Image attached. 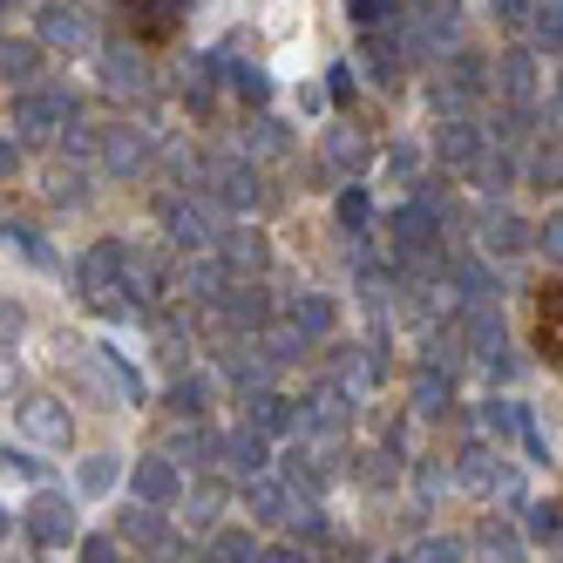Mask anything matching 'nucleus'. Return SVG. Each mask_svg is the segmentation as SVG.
I'll return each instance as SVG.
<instances>
[{"label":"nucleus","mask_w":563,"mask_h":563,"mask_svg":"<svg viewBox=\"0 0 563 563\" xmlns=\"http://www.w3.org/2000/svg\"><path fill=\"white\" fill-rule=\"evenodd\" d=\"M218 306H224V319H231L238 333H252V327H265V319H272V299L258 286H231V292H218Z\"/></svg>","instance_id":"22"},{"label":"nucleus","mask_w":563,"mask_h":563,"mask_svg":"<svg viewBox=\"0 0 563 563\" xmlns=\"http://www.w3.org/2000/svg\"><path fill=\"white\" fill-rule=\"evenodd\" d=\"M205 400H211V387L197 380V374H184V380L170 387V408H177V415H205Z\"/></svg>","instance_id":"37"},{"label":"nucleus","mask_w":563,"mask_h":563,"mask_svg":"<svg viewBox=\"0 0 563 563\" xmlns=\"http://www.w3.org/2000/svg\"><path fill=\"white\" fill-rule=\"evenodd\" d=\"M252 537L245 530H224V537H211V563H252Z\"/></svg>","instance_id":"36"},{"label":"nucleus","mask_w":563,"mask_h":563,"mask_svg":"<svg viewBox=\"0 0 563 563\" xmlns=\"http://www.w3.org/2000/svg\"><path fill=\"white\" fill-rule=\"evenodd\" d=\"M224 265L231 272H265V238L258 231H231L224 238Z\"/></svg>","instance_id":"30"},{"label":"nucleus","mask_w":563,"mask_h":563,"mask_svg":"<svg viewBox=\"0 0 563 563\" xmlns=\"http://www.w3.org/2000/svg\"><path fill=\"white\" fill-rule=\"evenodd\" d=\"M123 21H130V34L136 42H170L177 34V21H184V0H123Z\"/></svg>","instance_id":"9"},{"label":"nucleus","mask_w":563,"mask_h":563,"mask_svg":"<svg viewBox=\"0 0 563 563\" xmlns=\"http://www.w3.org/2000/svg\"><path fill=\"white\" fill-rule=\"evenodd\" d=\"M211 190L224 197V205H238V211H252L258 197H265V190H258V170L245 164V156H231V164H218V170H211Z\"/></svg>","instance_id":"16"},{"label":"nucleus","mask_w":563,"mask_h":563,"mask_svg":"<svg viewBox=\"0 0 563 563\" xmlns=\"http://www.w3.org/2000/svg\"><path fill=\"white\" fill-rule=\"evenodd\" d=\"M327 89H333V102H346V96H353V68H346V62H333V68H327Z\"/></svg>","instance_id":"49"},{"label":"nucleus","mask_w":563,"mask_h":563,"mask_svg":"<svg viewBox=\"0 0 563 563\" xmlns=\"http://www.w3.org/2000/svg\"><path fill=\"white\" fill-rule=\"evenodd\" d=\"M530 516H522V530H530L537 543H550L556 550V530H563V516H556V503H522Z\"/></svg>","instance_id":"33"},{"label":"nucleus","mask_w":563,"mask_h":563,"mask_svg":"<svg viewBox=\"0 0 563 563\" xmlns=\"http://www.w3.org/2000/svg\"><path fill=\"white\" fill-rule=\"evenodd\" d=\"M75 292H82V306L96 312H123V245H89L82 265H75Z\"/></svg>","instance_id":"1"},{"label":"nucleus","mask_w":563,"mask_h":563,"mask_svg":"<svg viewBox=\"0 0 563 563\" xmlns=\"http://www.w3.org/2000/svg\"><path fill=\"white\" fill-rule=\"evenodd\" d=\"M522 421H530V415H516L509 400H489V408H482V428H489V434H522Z\"/></svg>","instance_id":"41"},{"label":"nucleus","mask_w":563,"mask_h":563,"mask_svg":"<svg viewBox=\"0 0 563 563\" xmlns=\"http://www.w3.org/2000/svg\"><path fill=\"white\" fill-rule=\"evenodd\" d=\"M286 327H292L299 340H327V333H333V299H319V292L286 299Z\"/></svg>","instance_id":"19"},{"label":"nucleus","mask_w":563,"mask_h":563,"mask_svg":"<svg viewBox=\"0 0 563 563\" xmlns=\"http://www.w3.org/2000/svg\"><path fill=\"white\" fill-rule=\"evenodd\" d=\"M34 68H42V48H34V42H0V82L27 89V82H34Z\"/></svg>","instance_id":"27"},{"label":"nucleus","mask_w":563,"mask_h":563,"mask_svg":"<svg viewBox=\"0 0 563 563\" xmlns=\"http://www.w3.org/2000/svg\"><path fill=\"white\" fill-rule=\"evenodd\" d=\"M380 563H400V556H380Z\"/></svg>","instance_id":"56"},{"label":"nucleus","mask_w":563,"mask_h":563,"mask_svg":"<svg viewBox=\"0 0 563 563\" xmlns=\"http://www.w3.org/2000/svg\"><path fill=\"white\" fill-rule=\"evenodd\" d=\"M8 387H14V353L0 346V394H8Z\"/></svg>","instance_id":"54"},{"label":"nucleus","mask_w":563,"mask_h":563,"mask_svg":"<svg viewBox=\"0 0 563 563\" xmlns=\"http://www.w3.org/2000/svg\"><path fill=\"white\" fill-rule=\"evenodd\" d=\"M14 170H21V143L0 136V177H14Z\"/></svg>","instance_id":"52"},{"label":"nucleus","mask_w":563,"mask_h":563,"mask_svg":"<svg viewBox=\"0 0 563 563\" xmlns=\"http://www.w3.org/2000/svg\"><path fill=\"white\" fill-rule=\"evenodd\" d=\"M482 550H489L496 563H509V556H516V537H509V530H496V522H489V530H482Z\"/></svg>","instance_id":"46"},{"label":"nucleus","mask_w":563,"mask_h":563,"mask_svg":"<svg viewBox=\"0 0 563 563\" xmlns=\"http://www.w3.org/2000/svg\"><path fill=\"white\" fill-rule=\"evenodd\" d=\"M449 400H455V387H449V374H441V367H421L415 374V408L421 415H449Z\"/></svg>","instance_id":"28"},{"label":"nucleus","mask_w":563,"mask_h":563,"mask_svg":"<svg viewBox=\"0 0 563 563\" xmlns=\"http://www.w3.org/2000/svg\"><path fill=\"white\" fill-rule=\"evenodd\" d=\"M387 8H394V0H353V21H367V27H374Z\"/></svg>","instance_id":"51"},{"label":"nucleus","mask_w":563,"mask_h":563,"mask_svg":"<svg viewBox=\"0 0 563 563\" xmlns=\"http://www.w3.org/2000/svg\"><path fill=\"white\" fill-rule=\"evenodd\" d=\"M496 89H503L509 102H537V55H530V48L503 55V68H496Z\"/></svg>","instance_id":"23"},{"label":"nucleus","mask_w":563,"mask_h":563,"mask_svg":"<svg viewBox=\"0 0 563 563\" xmlns=\"http://www.w3.org/2000/svg\"><path fill=\"white\" fill-rule=\"evenodd\" d=\"M123 543H143V550H164L170 530H164V516L156 509H123Z\"/></svg>","instance_id":"29"},{"label":"nucleus","mask_w":563,"mask_h":563,"mask_svg":"<svg viewBox=\"0 0 563 563\" xmlns=\"http://www.w3.org/2000/svg\"><path fill=\"white\" fill-rule=\"evenodd\" d=\"M475 96H482V62H475V55H455L449 68L434 75V109L455 115V109H468Z\"/></svg>","instance_id":"10"},{"label":"nucleus","mask_w":563,"mask_h":563,"mask_svg":"<svg viewBox=\"0 0 563 563\" xmlns=\"http://www.w3.org/2000/svg\"><path fill=\"white\" fill-rule=\"evenodd\" d=\"M156 224H164V238H170L177 252H205L211 238H218L211 211L197 205V197H156Z\"/></svg>","instance_id":"3"},{"label":"nucleus","mask_w":563,"mask_h":563,"mask_svg":"<svg viewBox=\"0 0 563 563\" xmlns=\"http://www.w3.org/2000/svg\"><path fill=\"white\" fill-rule=\"evenodd\" d=\"M441 164H449V170H475V156L482 150H489V143H482V130L475 123H462V115H449V123H441Z\"/></svg>","instance_id":"17"},{"label":"nucleus","mask_w":563,"mask_h":563,"mask_svg":"<svg viewBox=\"0 0 563 563\" xmlns=\"http://www.w3.org/2000/svg\"><path fill=\"white\" fill-rule=\"evenodd\" d=\"M156 292H164V272H156V258L123 245V299H156Z\"/></svg>","instance_id":"26"},{"label":"nucleus","mask_w":563,"mask_h":563,"mask_svg":"<svg viewBox=\"0 0 563 563\" xmlns=\"http://www.w3.org/2000/svg\"><path fill=\"white\" fill-rule=\"evenodd\" d=\"M21 522H27V543H34V550H62V543H75V503L55 496V489L34 496Z\"/></svg>","instance_id":"4"},{"label":"nucleus","mask_w":563,"mask_h":563,"mask_svg":"<svg viewBox=\"0 0 563 563\" xmlns=\"http://www.w3.org/2000/svg\"><path fill=\"white\" fill-rule=\"evenodd\" d=\"M482 252H503V258H509V252H522V224H516L509 211H496L489 224H482Z\"/></svg>","instance_id":"31"},{"label":"nucleus","mask_w":563,"mask_h":563,"mask_svg":"<svg viewBox=\"0 0 563 563\" xmlns=\"http://www.w3.org/2000/svg\"><path fill=\"white\" fill-rule=\"evenodd\" d=\"M102 164H109L115 177H143V170H150V136H143L136 123H115V130L102 136Z\"/></svg>","instance_id":"11"},{"label":"nucleus","mask_w":563,"mask_h":563,"mask_svg":"<svg viewBox=\"0 0 563 563\" xmlns=\"http://www.w3.org/2000/svg\"><path fill=\"white\" fill-rule=\"evenodd\" d=\"M82 42H89V14L75 0H48L34 14V48H82Z\"/></svg>","instance_id":"7"},{"label":"nucleus","mask_w":563,"mask_h":563,"mask_svg":"<svg viewBox=\"0 0 563 563\" xmlns=\"http://www.w3.org/2000/svg\"><path fill=\"white\" fill-rule=\"evenodd\" d=\"M82 556H89V563H123V550H115V537H89V543H82Z\"/></svg>","instance_id":"48"},{"label":"nucleus","mask_w":563,"mask_h":563,"mask_svg":"<svg viewBox=\"0 0 563 563\" xmlns=\"http://www.w3.org/2000/svg\"><path fill=\"white\" fill-rule=\"evenodd\" d=\"M14 421H21V434L34 441V449H48V455H62V449H68V441H75V415L62 408V400H55V394H27Z\"/></svg>","instance_id":"2"},{"label":"nucleus","mask_w":563,"mask_h":563,"mask_svg":"<svg viewBox=\"0 0 563 563\" xmlns=\"http://www.w3.org/2000/svg\"><path fill=\"white\" fill-rule=\"evenodd\" d=\"M489 14H496L503 27H522V21H530V0H489Z\"/></svg>","instance_id":"47"},{"label":"nucleus","mask_w":563,"mask_h":563,"mask_svg":"<svg viewBox=\"0 0 563 563\" xmlns=\"http://www.w3.org/2000/svg\"><path fill=\"white\" fill-rule=\"evenodd\" d=\"M462 482H468L475 496H516V475H509L496 455H482V449H475V455H462Z\"/></svg>","instance_id":"21"},{"label":"nucleus","mask_w":563,"mask_h":563,"mask_svg":"<svg viewBox=\"0 0 563 563\" xmlns=\"http://www.w3.org/2000/svg\"><path fill=\"white\" fill-rule=\"evenodd\" d=\"M340 224L346 231H367V190H346L340 197Z\"/></svg>","instance_id":"43"},{"label":"nucleus","mask_w":563,"mask_h":563,"mask_svg":"<svg viewBox=\"0 0 563 563\" xmlns=\"http://www.w3.org/2000/svg\"><path fill=\"white\" fill-rule=\"evenodd\" d=\"M367 136H360V130H327V170H340V177H360V170H367Z\"/></svg>","instance_id":"24"},{"label":"nucleus","mask_w":563,"mask_h":563,"mask_svg":"<svg viewBox=\"0 0 563 563\" xmlns=\"http://www.w3.org/2000/svg\"><path fill=\"white\" fill-rule=\"evenodd\" d=\"M102 89L123 96V102H143L156 82H150V68H143L136 55H115V48H109V55H102Z\"/></svg>","instance_id":"15"},{"label":"nucleus","mask_w":563,"mask_h":563,"mask_svg":"<svg viewBox=\"0 0 563 563\" xmlns=\"http://www.w3.org/2000/svg\"><path fill=\"white\" fill-rule=\"evenodd\" d=\"M102 489H115V455H89L82 462V496H102Z\"/></svg>","instance_id":"40"},{"label":"nucleus","mask_w":563,"mask_h":563,"mask_svg":"<svg viewBox=\"0 0 563 563\" xmlns=\"http://www.w3.org/2000/svg\"><path fill=\"white\" fill-rule=\"evenodd\" d=\"M0 543H8V509H0Z\"/></svg>","instance_id":"55"},{"label":"nucleus","mask_w":563,"mask_h":563,"mask_svg":"<svg viewBox=\"0 0 563 563\" xmlns=\"http://www.w3.org/2000/svg\"><path fill=\"white\" fill-rule=\"evenodd\" d=\"M292 428H299V408H292L286 394L258 387V394H252V434H265V441H272V434H292Z\"/></svg>","instance_id":"20"},{"label":"nucleus","mask_w":563,"mask_h":563,"mask_svg":"<svg viewBox=\"0 0 563 563\" xmlns=\"http://www.w3.org/2000/svg\"><path fill=\"white\" fill-rule=\"evenodd\" d=\"M252 156H286L292 150V130L286 123H252V143H245Z\"/></svg>","instance_id":"34"},{"label":"nucleus","mask_w":563,"mask_h":563,"mask_svg":"<svg viewBox=\"0 0 563 563\" xmlns=\"http://www.w3.org/2000/svg\"><path fill=\"white\" fill-rule=\"evenodd\" d=\"M387 238H394V252H434L441 218H434L428 205H400V211H394V224H387Z\"/></svg>","instance_id":"12"},{"label":"nucleus","mask_w":563,"mask_h":563,"mask_svg":"<svg viewBox=\"0 0 563 563\" xmlns=\"http://www.w3.org/2000/svg\"><path fill=\"white\" fill-rule=\"evenodd\" d=\"M48 197H55V205H82V170H75V164H55V170H48Z\"/></svg>","instance_id":"38"},{"label":"nucleus","mask_w":563,"mask_h":563,"mask_svg":"<svg viewBox=\"0 0 563 563\" xmlns=\"http://www.w3.org/2000/svg\"><path fill=\"white\" fill-rule=\"evenodd\" d=\"M455 21H462L455 0H421L415 21H408V55H441L455 42Z\"/></svg>","instance_id":"6"},{"label":"nucleus","mask_w":563,"mask_h":563,"mask_svg":"<svg viewBox=\"0 0 563 563\" xmlns=\"http://www.w3.org/2000/svg\"><path fill=\"white\" fill-rule=\"evenodd\" d=\"M537 353L556 367V353H563V286L556 278H543L537 286Z\"/></svg>","instance_id":"13"},{"label":"nucleus","mask_w":563,"mask_h":563,"mask_svg":"<svg viewBox=\"0 0 563 563\" xmlns=\"http://www.w3.org/2000/svg\"><path fill=\"white\" fill-rule=\"evenodd\" d=\"M252 503H258V516H272V522H292L299 509H312L306 496H292L286 482H272V475H252Z\"/></svg>","instance_id":"25"},{"label":"nucleus","mask_w":563,"mask_h":563,"mask_svg":"<svg viewBox=\"0 0 563 563\" xmlns=\"http://www.w3.org/2000/svg\"><path fill=\"white\" fill-rule=\"evenodd\" d=\"M367 62L380 68V82H394V68H400V48H387L380 34H367Z\"/></svg>","instance_id":"44"},{"label":"nucleus","mask_w":563,"mask_h":563,"mask_svg":"<svg viewBox=\"0 0 563 563\" xmlns=\"http://www.w3.org/2000/svg\"><path fill=\"white\" fill-rule=\"evenodd\" d=\"M218 468H231V475H265V434H252V428L224 434L218 441Z\"/></svg>","instance_id":"18"},{"label":"nucleus","mask_w":563,"mask_h":563,"mask_svg":"<svg viewBox=\"0 0 563 563\" xmlns=\"http://www.w3.org/2000/svg\"><path fill=\"white\" fill-rule=\"evenodd\" d=\"M415 170H421V156H415L408 143H394V150H387V177H400V184H408Z\"/></svg>","instance_id":"45"},{"label":"nucleus","mask_w":563,"mask_h":563,"mask_svg":"<svg viewBox=\"0 0 563 563\" xmlns=\"http://www.w3.org/2000/svg\"><path fill=\"white\" fill-rule=\"evenodd\" d=\"M346 408H353V400H346L340 387H333V394H312L306 408H299V428L319 434V441H340V434H346Z\"/></svg>","instance_id":"14"},{"label":"nucleus","mask_w":563,"mask_h":563,"mask_svg":"<svg viewBox=\"0 0 563 563\" xmlns=\"http://www.w3.org/2000/svg\"><path fill=\"white\" fill-rule=\"evenodd\" d=\"M218 286H224L218 265H190V272L177 278V292H190V299H218Z\"/></svg>","instance_id":"35"},{"label":"nucleus","mask_w":563,"mask_h":563,"mask_svg":"<svg viewBox=\"0 0 563 563\" xmlns=\"http://www.w3.org/2000/svg\"><path fill=\"white\" fill-rule=\"evenodd\" d=\"M102 374H109L115 387H123L130 400H143V380H136V367H130V360H123V353H115V346H102Z\"/></svg>","instance_id":"39"},{"label":"nucleus","mask_w":563,"mask_h":563,"mask_svg":"<svg viewBox=\"0 0 563 563\" xmlns=\"http://www.w3.org/2000/svg\"><path fill=\"white\" fill-rule=\"evenodd\" d=\"M75 115V102L62 96V89H27L21 102H14V130L27 136V143H42V136H55L62 123Z\"/></svg>","instance_id":"5"},{"label":"nucleus","mask_w":563,"mask_h":563,"mask_svg":"<svg viewBox=\"0 0 563 563\" xmlns=\"http://www.w3.org/2000/svg\"><path fill=\"white\" fill-rule=\"evenodd\" d=\"M21 319H27V312H21L14 299H0V333H21Z\"/></svg>","instance_id":"53"},{"label":"nucleus","mask_w":563,"mask_h":563,"mask_svg":"<svg viewBox=\"0 0 563 563\" xmlns=\"http://www.w3.org/2000/svg\"><path fill=\"white\" fill-rule=\"evenodd\" d=\"M224 75H231V89L245 96V102H265L272 96V82H265V68H252V62H218Z\"/></svg>","instance_id":"32"},{"label":"nucleus","mask_w":563,"mask_h":563,"mask_svg":"<svg viewBox=\"0 0 563 563\" xmlns=\"http://www.w3.org/2000/svg\"><path fill=\"white\" fill-rule=\"evenodd\" d=\"M130 482H136V503H143V509H170L177 489H184V475H177L170 455H143V462L130 468Z\"/></svg>","instance_id":"8"},{"label":"nucleus","mask_w":563,"mask_h":563,"mask_svg":"<svg viewBox=\"0 0 563 563\" xmlns=\"http://www.w3.org/2000/svg\"><path fill=\"white\" fill-rule=\"evenodd\" d=\"M408 563H462V543H455V537H428Z\"/></svg>","instance_id":"42"},{"label":"nucleus","mask_w":563,"mask_h":563,"mask_svg":"<svg viewBox=\"0 0 563 563\" xmlns=\"http://www.w3.org/2000/svg\"><path fill=\"white\" fill-rule=\"evenodd\" d=\"M252 563H306L292 543H272V550H252Z\"/></svg>","instance_id":"50"}]
</instances>
